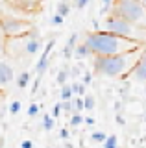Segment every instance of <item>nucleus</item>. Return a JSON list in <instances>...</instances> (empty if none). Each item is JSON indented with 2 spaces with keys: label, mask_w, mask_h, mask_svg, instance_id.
Here are the masks:
<instances>
[{
  "label": "nucleus",
  "mask_w": 146,
  "mask_h": 148,
  "mask_svg": "<svg viewBox=\"0 0 146 148\" xmlns=\"http://www.w3.org/2000/svg\"><path fill=\"white\" fill-rule=\"evenodd\" d=\"M144 46L124 52V54H117V56H94L93 58V74L124 80V78L130 76V72L135 69V65L139 63Z\"/></svg>",
  "instance_id": "obj_1"
},
{
  "label": "nucleus",
  "mask_w": 146,
  "mask_h": 148,
  "mask_svg": "<svg viewBox=\"0 0 146 148\" xmlns=\"http://www.w3.org/2000/svg\"><path fill=\"white\" fill-rule=\"evenodd\" d=\"M85 45L91 48L93 58L94 56H117V54H124V52H130V50L144 46L139 41L109 34L106 30H96V32L87 34L85 35Z\"/></svg>",
  "instance_id": "obj_2"
},
{
  "label": "nucleus",
  "mask_w": 146,
  "mask_h": 148,
  "mask_svg": "<svg viewBox=\"0 0 146 148\" xmlns=\"http://www.w3.org/2000/svg\"><path fill=\"white\" fill-rule=\"evenodd\" d=\"M102 30L146 45V28L137 26V24H133V22H130V21H126V18L115 15V13H107V15H104Z\"/></svg>",
  "instance_id": "obj_3"
},
{
  "label": "nucleus",
  "mask_w": 146,
  "mask_h": 148,
  "mask_svg": "<svg viewBox=\"0 0 146 148\" xmlns=\"http://www.w3.org/2000/svg\"><path fill=\"white\" fill-rule=\"evenodd\" d=\"M41 50V35L37 28H33L26 35L20 37H11L6 41V54L13 58H28Z\"/></svg>",
  "instance_id": "obj_4"
},
{
  "label": "nucleus",
  "mask_w": 146,
  "mask_h": 148,
  "mask_svg": "<svg viewBox=\"0 0 146 148\" xmlns=\"http://www.w3.org/2000/svg\"><path fill=\"white\" fill-rule=\"evenodd\" d=\"M109 13H115L137 26L146 28V6L141 0H113Z\"/></svg>",
  "instance_id": "obj_5"
},
{
  "label": "nucleus",
  "mask_w": 146,
  "mask_h": 148,
  "mask_svg": "<svg viewBox=\"0 0 146 148\" xmlns=\"http://www.w3.org/2000/svg\"><path fill=\"white\" fill-rule=\"evenodd\" d=\"M0 28H2L4 35H6L8 39L26 35L28 32L33 30V26H31L30 21L20 18V17H13V15H4V13H0Z\"/></svg>",
  "instance_id": "obj_6"
},
{
  "label": "nucleus",
  "mask_w": 146,
  "mask_h": 148,
  "mask_svg": "<svg viewBox=\"0 0 146 148\" xmlns=\"http://www.w3.org/2000/svg\"><path fill=\"white\" fill-rule=\"evenodd\" d=\"M126 80H131V82H137V83H146V46L143 50V56H141L139 63L135 65V69L130 72V76Z\"/></svg>",
  "instance_id": "obj_7"
},
{
  "label": "nucleus",
  "mask_w": 146,
  "mask_h": 148,
  "mask_svg": "<svg viewBox=\"0 0 146 148\" xmlns=\"http://www.w3.org/2000/svg\"><path fill=\"white\" fill-rule=\"evenodd\" d=\"M54 45H56V39H50L46 46H44L43 54H41V59L37 61V65H35V72H37V76H43L44 72H46L48 65H50V52L54 50Z\"/></svg>",
  "instance_id": "obj_8"
},
{
  "label": "nucleus",
  "mask_w": 146,
  "mask_h": 148,
  "mask_svg": "<svg viewBox=\"0 0 146 148\" xmlns=\"http://www.w3.org/2000/svg\"><path fill=\"white\" fill-rule=\"evenodd\" d=\"M15 80V71L8 61L0 59V87H8Z\"/></svg>",
  "instance_id": "obj_9"
},
{
  "label": "nucleus",
  "mask_w": 146,
  "mask_h": 148,
  "mask_svg": "<svg viewBox=\"0 0 146 148\" xmlns=\"http://www.w3.org/2000/svg\"><path fill=\"white\" fill-rule=\"evenodd\" d=\"M76 45H78V34H70V37H68L65 48H63V58L65 59H70L72 56H74V48Z\"/></svg>",
  "instance_id": "obj_10"
},
{
  "label": "nucleus",
  "mask_w": 146,
  "mask_h": 148,
  "mask_svg": "<svg viewBox=\"0 0 146 148\" xmlns=\"http://www.w3.org/2000/svg\"><path fill=\"white\" fill-rule=\"evenodd\" d=\"M74 56H76V59H89V58H93V52H91V48L85 45V41H83V43L76 45Z\"/></svg>",
  "instance_id": "obj_11"
},
{
  "label": "nucleus",
  "mask_w": 146,
  "mask_h": 148,
  "mask_svg": "<svg viewBox=\"0 0 146 148\" xmlns=\"http://www.w3.org/2000/svg\"><path fill=\"white\" fill-rule=\"evenodd\" d=\"M30 80H31V74L28 71L20 72L19 76H17V87H19V89H26V87H28V83H30Z\"/></svg>",
  "instance_id": "obj_12"
},
{
  "label": "nucleus",
  "mask_w": 146,
  "mask_h": 148,
  "mask_svg": "<svg viewBox=\"0 0 146 148\" xmlns=\"http://www.w3.org/2000/svg\"><path fill=\"white\" fill-rule=\"evenodd\" d=\"M57 15H61V17H67L68 13H70V4L67 2V0H61V2L57 4Z\"/></svg>",
  "instance_id": "obj_13"
},
{
  "label": "nucleus",
  "mask_w": 146,
  "mask_h": 148,
  "mask_svg": "<svg viewBox=\"0 0 146 148\" xmlns=\"http://www.w3.org/2000/svg\"><path fill=\"white\" fill-rule=\"evenodd\" d=\"M72 95H74V91H72V85H61V100H72Z\"/></svg>",
  "instance_id": "obj_14"
},
{
  "label": "nucleus",
  "mask_w": 146,
  "mask_h": 148,
  "mask_svg": "<svg viewBox=\"0 0 146 148\" xmlns=\"http://www.w3.org/2000/svg\"><path fill=\"white\" fill-rule=\"evenodd\" d=\"M83 120H85V117L81 113H78V111H74L72 113V117H70V126H74V128H78L80 124H83Z\"/></svg>",
  "instance_id": "obj_15"
},
{
  "label": "nucleus",
  "mask_w": 146,
  "mask_h": 148,
  "mask_svg": "<svg viewBox=\"0 0 146 148\" xmlns=\"http://www.w3.org/2000/svg\"><path fill=\"white\" fill-rule=\"evenodd\" d=\"M104 145V148H118V139H117V135H107V139L102 143Z\"/></svg>",
  "instance_id": "obj_16"
},
{
  "label": "nucleus",
  "mask_w": 146,
  "mask_h": 148,
  "mask_svg": "<svg viewBox=\"0 0 146 148\" xmlns=\"http://www.w3.org/2000/svg\"><path fill=\"white\" fill-rule=\"evenodd\" d=\"M61 111L63 113H72L74 111V102L72 100H61Z\"/></svg>",
  "instance_id": "obj_17"
},
{
  "label": "nucleus",
  "mask_w": 146,
  "mask_h": 148,
  "mask_svg": "<svg viewBox=\"0 0 146 148\" xmlns=\"http://www.w3.org/2000/svg\"><path fill=\"white\" fill-rule=\"evenodd\" d=\"M72 102H74V111H78V113H80V111H83V109H85L83 96H78V95H76V98L72 100Z\"/></svg>",
  "instance_id": "obj_18"
},
{
  "label": "nucleus",
  "mask_w": 146,
  "mask_h": 148,
  "mask_svg": "<svg viewBox=\"0 0 146 148\" xmlns=\"http://www.w3.org/2000/svg\"><path fill=\"white\" fill-rule=\"evenodd\" d=\"M43 128L50 132V130H54V117H50V115H44L43 117Z\"/></svg>",
  "instance_id": "obj_19"
},
{
  "label": "nucleus",
  "mask_w": 146,
  "mask_h": 148,
  "mask_svg": "<svg viewBox=\"0 0 146 148\" xmlns=\"http://www.w3.org/2000/svg\"><path fill=\"white\" fill-rule=\"evenodd\" d=\"M107 139V135L104 132H94V133H91V141L93 143H104Z\"/></svg>",
  "instance_id": "obj_20"
},
{
  "label": "nucleus",
  "mask_w": 146,
  "mask_h": 148,
  "mask_svg": "<svg viewBox=\"0 0 146 148\" xmlns=\"http://www.w3.org/2000/svg\"><path fill=\"white\" fill-rule=\"evenodd\" d=\"M85 89H87L85 83H74V85H72V91H74V95H78V96H83Z\"/></svg>",
  "instance_id": "obj_21"
},
{
  "label": "nucleus",
  "mask_w": 146,
  "mask_h": 148,
  "mask_svg": "<svg viewBox=\"0 0 146 148\" xmlns=\"http://www.w3.org/2000/svg\"><path fill=\"white\" fill-rule=\"evenodd\" d=\"M6 41H8V37L4 35L2 28H0V56H4V54H6Z\"/></svg>",
  "instance_id": "obj_22"
},
{
  "label": "nucleus",
  "mask_w": 146,
  "mask_h": 148,
  "mask_svg": "<svg viewBox=\"0 0 146 148\" xmlns=\"http://www.w3.org/2000/svg\"><path fill=\"white\" fill-rule=\"evenodd\" d=\"M37 113H39V104L31 102V104H30V108H28V115H30L31 119H33V117H37Z\"/></svg>",
  "instance_id": "obj_23"
},
{
  "label": "nucleus",
  "mask_w": 146,
  "mask_h": 148,
  "mask_svg": "<svg viewBox=\"0 0 146 148\" xmlns=\"http://www.w3.org/2000/svg\"><path fill=\"white\" fill-rule=\"evenodd\" d=\"M19 111H20V102L19 100H13L11 104H10V113L11 115H17Z\"/></svg>",
  "instance_id": "obj_24"
},
{
  "label": "nucleus",
  "mask_w": 146,
  "mask_h": 148,
  "mask_svg": "<svg viewBox=\"0 0 146 148\" xmlns=\"http://www.w3.org/2000/svg\"><path fill=\"white\" fill-rule=\"evenodd\" d=\"M63 21H65V17H61V15H52V18H50V22H52V26H61L63 24Z\"/></svg>",
  "instance_id": "obj_25"
},
{
  "label": "nucleus",
  "mask_w": 146,
  "mask_h": 148,
  "mask_svg": "<svg viewBox=\"0 0 146 148\" xmlns=\"http://www.w3.org/2000/svg\"><path fill=\"white\" fill-rule=\"evenodd\" d=\"M83 102H85V109H87V111L94 109V96H85Z\"/></svg>",
  "instance_id": "obj_26"
},
{
  "label": "nucleus",
  "mask_w": 146,
  "mask_h": 148,
  "mask_svg": "<svg viewBox=\"0 0 146 148\" xmlns=\"http://www.w3.org/2000/svg\"><path fill=\"white\" fill-rule=\"evenodd\" d=\"M113 0H102V15H107L109 9H111Z\"/></svg>",
  "instance_id": "obj_27"
},
{
  "label": "nucleus",
  "mask_w": 146,
  "mask_h": 148,
  "mask_svg": "<svg viewBox=\"0 0 146 148\" xmlns=\"http://www.w3.org/2000/svg\"><path fill=\"white\" fill-rule=\"evenodd\" d=\"M67 76H68L67 71H59V74H57V83L59 85H65L67 83Z\"/></svg>",
  "instance_id": "obj_28"
},
{
  "label": "nucleus",
  "mask_w": 146,
  "mask_h": 148,
  "mask_svg": "<svg viewBox=\"0 0 146 148\" xmlns=\"http://www.w3.org/2000/svg\"><path fill=\"white\" fill-rule=\"evenodd\" d=\"M59 115H61V102H59V104H54V109H52V117L54 119H57Z\"/></svg>",
  "instance_id": "obj_29"
},
{
  "label": "nucleus",
  "mask_w": 146,
  "mask_h": 148,
  "mask_svg": "<svg viewBox=\"0 0 146 148\" xmlns=\"http://www.w3.org/2000/svg\"><path fill=\"white\" fill-rule=\"evenodd\" d=\"M91 0H76V9H83Z\"/></svg>",
  "instance_id": "obj_30"
},
{
  "label": "nucleus",
  "mask_w": 146,
  "mask_h": 148,
  "mask_svg": "<svg viewBox=\"0 0 146 148\" xmlns=\"http://www.w3.org/2000/svg\"><path fill=\"white\" fill-rule=\"evenodd\" d=\"M68 135H70V133H68V130H67V128H61V132H59V139L67 141V139H68Z\"/></svg>",
  "instance_id": "obj_31"
},
{
  "label": "nucleus",
  "mask_w": 146,
  "mask_h": 148,
  "mask_svg": "<svg viewBox=\"0 0 146 148\" xmlns=\"http://www.w3.org/2000/svg\"><path fill=\"white\" fill-rule=\"evenodd\" d=\"M41 78H43V76H37V78H35L33 85H31V92H37V89H39V83H41Z\"/></svg>",
  "instance_id": "obj_32"
},
{
  "label": "nucleus",
  "mask_w": 146,
  "mask_h": 148,
  "mask_svg": "<svg viewBox=\"0 0 146 148\" xmlns=\"http://www.w3.org/2000/svg\"><path fill=\"white\" fill-rule=\"evenodd\" d=\"M91 82H93V74H91V72H85V76H83V83H85V85H89Z\"/></svg>",
  "instance_id": "obj_33"
},
{
  "label": "nucleus",
  "mask_w": 146,
  "mask_h": 148,
  "mask_svg": "<svg viewBox=\"0 0 146 148\" xmlns=\"http://www.w3.org/2000/svg\"><path fill=\"white\" fill-rule=\"evenodd\" d=\"M20 148H33V143H31L30 139H26V141H22V145H20Z\"/></svg>",
  "instance_id": "obj_34"
},
{
  "label": "nucleus",
  "mask_w": 146,
  "mask_h": 148,
  "mask_svg": "<svg viewBox=\"0 0 146 148\" xmlns=\"http://www.w3.org/2000/svg\"><path fill=\"white\" fill-rule=\"evenodd\" d=\"M83 122H85V124H89V126H93V124H94V119H93V117H85Z\"/></svg>",
  "instance_id": "obj_35"
},
{
  "label": "nucleus",
  "mask_w": 146,
  "mask_h": 148,
  "mask_svg": "<svg viewBox=\"0 0 146 148\" xmlns=\"http://www.w3.org/2000/svg\"><path fill=\"white\" fill-rule=\"evenodd\" d=\"M117 124H126V120L120 117V115H117Z\"/></svg>",
  "instance_id": "obj_36"
},
{
  "label": "nucleus",
  "mask_w": 146,
  "mask_h": 148,
  "mask_svg": "<svg viewBox=\"0 0 146 148\" xmlns=\"http://www.w3.org/2000/svg\"><path fill=\"white\" fill-rule=\"evenodd\" d=\"M63 148H74V146H72L70 143H65V145H63Z\"/></svg>",
  "instance_id": "obj_37"
},
{
  "label": "nucleus",
  "mask_w": 146,
  "mask_h": 148,
  "mask_svg": "<svg viewBox=\"0 0 146 148\" xmlns=\"http://www.w3.org/2000/svg\"><path fill=\"white\" fill-rule=\"evenodd\" d=\"M0 148H4V137H0Z\"/></svg>",
  "instance_id": "obj_38"
},
{
  "label": "nucleus",
  "mask_w": 146,
  "mask_h": 148,
  "mask_svg": "<svg viewBox=\"0 0 146 148\" xmlns=\"http://www.w3.org/2000/svg\"><path fill=\"white\" fill-rule=\"evenodd\" d=\"M141 2H143V4H144V6H146V0H141Z\"/></svg>",
  "instance_id": "obj_39"
},
{
  "label": "nucleus",
  "mask_w": 146,
  "mask_h": 148,
  "mask_svg": "<svg viewBox=\"0 0 146 148\" xmlns=\"http://www.w3.org/2000/svg\"><path fill=\"white\" fill-rule=\"evenodd\" d=\"M144 120H146V111H144Z\"/></svg>",
  "instance_id": "obj_40"
}]
</instances>
